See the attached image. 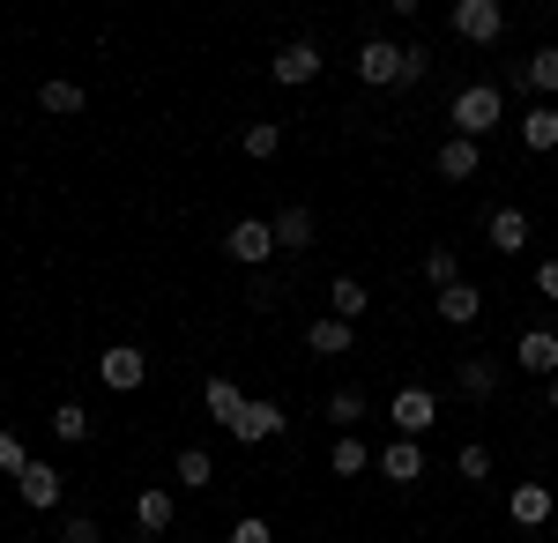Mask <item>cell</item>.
<instances>
[{"instance_id":"1","label":"cell","mask_w":558,"mask_h":543,"mask_svg":"<svg viewBox=\"0 0 558 543\" xmlns=\"http://www.w3.org/2000/svg\"><path fill=\"white\" fill-rule=\"evenodd\" d=\"M499 112H507V97H499V83H470L462 97H454V134H499Z\"/></svg>"},{"instance_id":"2","label":"cell","mask_w":558,"mask_h":543,"mask_svg":"<svg viewBox=\"0 0 558 543\" xmlns=\"http://www.w3.org/2000/svg\"><path fill=\"white\" fill-rule=\"evenodd\" d=\"M223 253H231V261H239V268H268V253H276V224H268V216H239V224H231V231H223Z\"/></svg>"},{"instance_id":"3","label":"cell","mask_w":558,"mask_h":543,"mask_svg":"<svg viewBox=\"0 0 558 543\" xmlns=\"http://www.w3.org/2000/svg\"><path fill=\"white\" fill-rule=\"evenodd\" d=\"M283 432H291V410L268 402V395H246V410L231 424V439H246V447H268V439H283Z\"/></svg>"},{"instance_id":"4","label":"cell","mask_w":558,"mask_h":543,"mask_svg":"<svg viewBox=\"0 0 558 543\" xmlns=\"http://www.w3.org/2000/svg\"><path fill=\"white\" fill-rule=\"evenodd\" d=\"M387 418H395L402 439H417V432L439 424V395H432V387H395V395H387Z\"/></svg>"},{"instance_id":"5","label":"cell","mask_w":558,"mask_h":543,"mask_svg":"<svg viewBox=\"0 0 558 543\" xmlns=\"http://www.w3.org/2000/svg\"><path fill=\"white\" fill-rule=\"evenodd\" d=\"M357 75H365V89H402V38H365Z\"/></svg>"},{"instance_id":"6","label":"cell","mask_w":558,"mask_h":543,"mask_svg":"<svg viewBox=\"0 0 558 543\" xmlns=\"http://www.w3.org/2000/svg\"><path fill=\"white\" fill-rule=\"evenodd\" d=\"M454 38H462V45H499V38H507L499 0H454Z\"/></svg>"},{"instance_id":"7","label":"cell","mask_w":558,"mask_h":543,"mask_svg":"<svg viewBox=\"0 0 558 543\" xmlns=\"http://www.w3.org/2000/svg\"><path fill=\"white\" fill-rule=\"evenodd\" d=\"M268 68H276V83H283V89H305L313 75H320V38H291V45H276V60H268Z\"/></svg>"},{"instance_id":"8","label":"cell","mask_w":558,"mask_h":543,"mask_svg":"<svg viewBox=\"0 0 558 543\" xmlns=\"http://www.w3.org/2000/svg\"><path fill=\"white\" fill-rule=\"evenodd\" d=\"M142 373H149V358H142V342H112V350L97 358V379H105L112 395H128V387H142Z\"/></svg>"},{"instance_id":"9","label":"cell","mask_w":558,"mask_h":543,"mask_svg":"<svg viewBox=\"0 0 558 543\" xmlns=\"http://www.w3.org/2000/svg\"><path fill=\"white\" fill-rule=\"evenodd\" d=\"M514 365H521V373H544V379L558 373V328H551V321L521 328V342H514Z\"/></svg>"},{"instance_id":"10","label":"cell","mask_w":558,"mask_h":543,"mask_svg":"<svg viewBox=\"0 0 558 543\" xmlns=\"http://www.w3.org/2000/svg\"><path fill=\"white\" fill-rule=\"evenodd\" d=\"M268 224H276V253H305L313 239H320V216L299 209V202H291V209H276Z\"/></svg>"},{"instance_id":"11","label":"cell","mask_w":558,"mask_h":543,"mask_svg":"<svg viewBox=\"0 0 558 543\" xmlns=\"http://www.w3.org/2000/svg\"><path fill=\"white\" fill-rule=\"evenodd\" d=\"M380 476H387V484H417V476H425V447L395 432V439L380 447Z\"/></svg>"},{"instance_id":"12","label":"cell","mask_w":558,"mask_h":543,"mask_svg":"<svg viewBox=\"0 0 558 543\" xmlns=\"http://www.w3.org/2000/svg\"><path fill=\"white\" fill-rule=\"evenodd\" d=\"M454 395L462 402H492L499 395V358H462L454 365Z\"/></svg>"},{"instance_id":"13","label":"cell","mask_w":558,"mask_h":543,"mask_svg":"<svg viewBox=\"0 0 558 543\" xmlns=\"http://www.w3.org/2000/svg\"><path fill=\"white\" fill-rule=\"evenodd\" d=\"M202 402H209V418L231 432V424H239V410H246V387H239L231 373H209V379H202Z\"/></svg>"},{"instance_id":"14","label":"cell","mask_w":558,"mask_h":543,"mask_svg":"<svg viewBox=\"0 0 558 543\" xmlns=\"http://www.w3.org/2000/svg\"><path fill=\"white\" fill-rule=\"evenodd\" d=\"M15 492H23L31 514H52V506H60V469H52V461H31V469L15 476Z\"/></svg>"},{"instance_id":"15","label":"cell","mask_w":558,"mask_h":543,"mask_svg":"<svg viewBox=\"0 0 558 543\" xmlns=\"http://www.w3.org/2000/svg\"><path fill=\"white\" fill-rule=\"evenodd\" d=\"M507 514H514V529H544V521L558 514V506H551V484H514Z\"/></svg>"},{"instance_id":"16","label":"cell","mask_w":558,"mask_h":543,"mask_svg":"<svg viewBox=\"0 0 558 543\" xmlns=\"http://www.w3.org/2000/svg\"><path fill=\"white\" fill-rule=\"evenodd\" d=\"M476 165H484V149H476L470 134H447V142H439V179L462 186V179H476Z\"/></svg>"},{"instance_id":"17","label":"cell","mask_w":558,"mask_h":543,"mask_svg":"<svg viewBox=\"0 0 558 543\" xmlns=\"http://www.w3.org/2000/svg\"><path fill=\"white\" fill-rule=\"evenodd\" d=\"M476 313H484V291H476L470 276H462V283H447V291H439V321H447V328H470Z\"/></svg>"},{"instance_id":"18","label":"cell","mask_w":558,"mask_h":543,"mask_svg":"<svg viewBox=\"0 0 558 543\" xmlns=\"http://www.w3.org/2000/svg\"><path fill=\"white\" fill-rule=\"evenodd\" d=\"M172 521H179V499H172V492H142V499H134V529H142V536H165Z\"/></svg>"},{"instance_id":"19","label":"cell","mask_w":558,"mask_h":543,"mask_svg":"<svg viewBox=\"0 0 558 543\" xmlns=\"http://www.w3.org/2000/svg\"><path fill=\"white\" fill-rule=\"evenodd\" d=\"M350 342H357V328H350V321H336V313L305 328V350H313V358H343Z\"/></svg>"},{"instance_id":"20","label":"cell","mask_w":558,"mask_h":543,"mask_svg":"<svg viewBox=\"0 0 558 543\" xmlns=\"http://www.w3.org/2000/svg\"><path fill=\"white\" fill-rule=\"evenodd\" d=\"M521 149H536V157H551V149H558V105H529V120H521Z\"/></svg>"},{"instance_id":"21","label":"cell","mask_w":558,"mask_h":543,"mask_svg":"<svg viewBox=\"0 0 558 543\" xmlns=\"http://www.w3.org/2000/svg\"><path fill=\"white\" fill-rule=\"evenodd\" d=\"M484 239H492V253H521V246H529V216H521V209H492Z\"/></svg>"},{"instance_id":"22","label":"cell","mask_w":558,"mask_h":543,"mask_svg":"<svg viewBox=\"0 0 558 543\" xmlns=\"http://www.w3.org/2000/svg\"><path fill=\"white\" fill-rule=\"evenodd\" d=\"M38 105L52 112V120H75L89 97H83V83H68V75H52V83H38Z\"/></svg>"},{"instance_id":"23","label":"cell","mask_w":558,"mask_h":543,"mask_svg":"<svg viewBox=\"0 0 558 543\" xmlns=\"http://www.w3.org/2000/svg\"><path fill=\"white\" fill-rule=\"evenodd\" d=\"M365 410H373V402H365V387H336V395H328V424H336V432H357Z\"/></svg>"},{"instance_id":"24","label":"cell","mask_w":558,"mask_h":543,"mask_svg":"<svg viewBox=\"0 0 558 543\" xmlns=\"http://www.w3.org/2000/svg\"><path fill=\"white\" fill-rule=\"evenodd\" d=\"M172 476L186 484V492H209V476H216V455H209V447H186V455H172Z\"/></svg>"},{"instance_id":"25","label":"cell","mask_w":558,"mask_h":543,"mask_svg":"<svg viewBox=\"0 0 558 543\" xmlns=\"http://www.w3.org/2000/svg\"><path fill=\"white\" fill-rule=\"evenodd\" d=\"M365 461H373V447H365L357 432H336V447H328V469H336V476H365Z\"/></svg>"},{"instance_id":"26","label":"cell","mask_w":558,"mask_h":543,"mask_svg":"<svg viewBox=\"0 0 558 543\" xmlns=\"http://www.w3.org/2000/svg\"><path fill=\"white\" fill-rule=\"evenodd\" d=\"M365 283H357V276H336V283H328V305H336V321H357V313H365Z\"/></svg>"},{"instance_id":"27","label":"cell","mask_w":558,"mask_h":543,"mask_svg":"<svg viewBox=\"0 0 558 543\" xmlns=\"http://www.w3.org/2000/svg\"><path fill=\"white\" fill-rule=\"evenodd\" d=\"M529 89H536V97H558V45L529 52Z\"/></svg>"},{"instance_id":"28","label":"cell","mask_w":558,"mask_h":543,"mask_svg":"<svg viewBox=\"0 0 558 543\" xmlns=\"http://www.w3.org/2000/svg\"><path fill=\"white\" fill-rule=\"evenodd\" d=\"M239 149H246V157H276V149H283V126H276V120H254L246 134H239Z\"/></svg>"},{"instance_id":"29","label":"cell","mask_w":558,"mask_h":543,"mask_svg":"<svg viewBox=\"0 0 558 543\" xmlns=\"http://www.w3.org/2000/svg\"><path fill=\"white\" fill-rule=\"evenodd\" d=\"M52 439H68V447L89 439V410H83V402H60V410H52Z\"/></svg>"},{"instance_id":"30","label":"cell","mask_w":558,"mask_h":543,"mask_svg":"<svg viewBox=\"0 0 558 543\" xmlns=\"http://www.w3.org/2000/svg\"><path fill=\"white\" fill-rule=\"evenodd\" d=\"M425 276H432V291L462 283V261H454V246H432V253H425Z\"/></svg>"},{"instance_id":"31","label":"cell","mask_w":558,"mask_h":543,"mask_svg":"<svg viewBox=\"0 0 558 543\" xmlns=\"http://www.w3.org/2000/svg\"><path fill=\"white\" fill-rule=\"evenodd\" d=\"M31 447H23V439H15V432H8V424H0V476H23V469H31Z\"/></svg>"},{"instance_id":"32","label":"cell","mask_w":558,"mask_h":543,"mask_svg":"<svg viewBox=\"0 0 558 543\" xmlns=\"http://www.w3.org/2000/svg\"><path fill=\"white\" fill-rule=\"evenodd\" d=\"M454 469H462L470 484H484V476H492V447H484V439H470V447L454 455Z\"/></svg>"},{"instance_id":"33","label":"cell","mask_w":558,"mask_h":543,"mask_svg":"<svg viewBox=\"0 0 558 543\" xmlns=\"http://www.w3.org/2000/svg\"><path fill=\"white\" fill-rule=\"evenodd\" d=\"M425 75H432V45L410 38V45H402V89H410V83H425Z\"/></svg>"},{"instance_id":"34","label":"cell","mask_w":558,"mask_h":543,"mask_svg":"<svg viewBox=\"0 0 558 543\" xmlns=\"http://www.w3.org/2000/svg\"><path fill=\"white\" fill-rule=\"evenodd\" d=\"M60 543H105V529H97L89 514H68V521H60Z\"/></svg>"},{"instance_id":"35","label":"cell","mask_w":558,"mask_h":543,"mask_svg":"<svg viewBox=\"0 0 558 543\" xmlns=\"http://www.w3.org/2000/svg\"><path fill=\"white\" fill-rule=\"evenodd\" d=\"M231 543H276V529H268L260 514H239V521H231Z\"/></svg>"},{"instance_id":"36","label":"cell","mask_w":558,"mask_h":543,"mask_svg":"<svg viewBox=\"0 0 558 543\" xmlns=\"http://www.w3.org/2000/svg\"><path fill=\"white\" fill-rule=\"evenodd\" d=\"M529 283H536V298H551V305H558V253H551V261H536Z\"/></svg>"},{"instance_id":"37","label":"cell","mask_w":558,"mask_h":543,"mask_svg":"<svg viewBox=\"0 0 558 543\" xmlns=\"http://www.w3.org/2000/svg\"><path fill=\"white\" fill-rule=\"evenodd\" d=\"M246 305H260V313H268V305H276V276H268V268H260L254 283H246Z\"/></svg>"},{"instance_id":"38","label":"cell","mask_w":558,"mask_h":543,"mask_svg":"<svg viewBox=\"0 0 558 543\" xmlns=\"http://www.w3.org/2000/svg\"><path fill=\"white\" fill-rule=\"evenodd\" d=\"M544 395H551V410H558V373H551V379H544Z\"/></svg>"}]
</instances>
